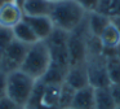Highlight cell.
<instances>
[{"mask_svg": "<svg viewBox=\"0 0 120 109\" xmlns=\"http://www.w3.org/2000/svg\"><path fill=\"white\" fill-rule=\"evenodd\" d=\"M86 14L88 13L76 1L63 0L53 4L49 17L54 25V29H60L70 34L85 22Z\"/></svg>", "mask_w": 120, "mask_h": 109, "instance_id": "obj_1", "label": "cell"}, {"mask_svg": "<svg viewBox=\"0 0 120 109\" xmlns=\"http://www.w3.org/2000/svg\"><path fill=\"white\" fill-rule=\"evenodd\" d=\"M50 62V52L47 43L44 40H39L29 47L27 54L21 65V70L35 80H40L48 71Z\"/></svg>", "mask_w": 120, "mask_h": 109, "instance_id": "obj_2", "label": "cell"}, {"mask_svg": "<svg viewBox=\"0 0 120 109\" xmlns=\"http://www.w3.org/2000/svg\"><path fill=\"white\" fill-rule=\"evenodd\" d=\"M36 82L21 69L7 73V97L23 109L34 92Z\"/></svg>", "mask_w": 120, "mask_h": 109, "instance_id": "obj_3", "label": "cell"}, {"mask_svg": "<svg viewBox=\"0 0 120 109\" xmlns=\"http://www.w3.org/2000/svg\"><path fill=\"white\" fill-rule=\"evenodd\" d=\"M61 86H53L38 80L29 103L23 109H61Z\"/></svg>", "mask_w": 120, "mask_h": 109, "instance_id": "obj_4", "label": "cell"}, {"mask_svg": "<svg viewBox=\"0 0 120 109\" xmlns=\"http://www.w3.org/2000/svg\"><path fill=\"white\" fill-rule=\"evenodd\" d=\"M86 71H88V80L90 87H111L106 69V57H105L103 52L89 53L88 60H86Z\"/></svg>", "mask_w": 120, "mask_h": 109, "instance_id": "obj_5", "label": "cell"}, {"mask_svg": "<svg viewBox=\"0 0 120 109\" xmlns=\"http://www.w3.org/2000/svg\"><path fill=\"white\" fill-rule=\"evenodd\" d=\"M29 47L30 46H26L14 39L0 56V69L5 73L21 69V65L27 54Z\"/></svg>", "mask_w": 120, "mask_h": 109, "instance_id": "obj_6", "label": "cell"}, {"mask_svg": "<svg viewBox=\"0 0 120 109\" xmlns=\"http://www.w3.org/2000/svg\"><path fill=\"white\" fill-rule=\"evenodd\" d=\"M23 10L17 1H9L0 5V27L12 30L23 20Z\"/></svg>", "mask_w": 120, "mask_h": 109, "instance_id": "obj_7", "label": "cell"}, {"mask_svg": "<svg viewBox=\"0 0 120 109\" xmlns=\"http://www.w3.org/2000/svg\"><path fill=\"white\" fill-rule=\"evenodd\" d=\"M23 20L30 25V27L32 29V31L35 33L39 40H47L54 30V25H53L52 20L47 16H39V17L25 16Z\"/></svg>", "mask_w": 120, "mask_h": 109, "instance_id": "obj_8", "label": "cell"}, {"mask_svg": "<svg viewBox=\"0 0 120 109\" xmlns=\"http://www.w3.org/2000/svg\"><path fill=\"white\" fill-rule=\"evenodd\" d=\"M65 83L67 86H70L71 88H74L75 91L81 90V88L89 86L86 64L70 66V69H68V71H67V75H66Z\"/></svg>", "mask_w": 120, "mask_h": 109, "instance_id": "obj_9", "label": "cell"}, {"mask_svg": "<svg viewBox=\"0 0 120 109\" xmlns=\"http://www.w3.org/2000/svg\"><path fill=\"white\" fill-rule=\"evenodd\" d=\"M54 3L49 0H23L21 8L25 16L31 17H39V16H47L49 17Z\"/></svg>", "mask_w": 120, "mask_h": 109, "instance_id": "obj_10", "label": "cell"}, {"mask_svg": "<svg viewBox=\"0 0 120 109\" xmlns=\"http://www.w3.org/2000/svg\"><path fill=\"white\" fill-rule=\"evenodd\" d=\"M98 42L103 52H114L120 47V33L112 22H110L107 27L102 31Z\"/></svg>", "mask_w": 120, "mask_h": 109, "instance_id": "obj_11", "label": "cell"}, {"mask_svg": "<svg viewBox=\"0 0 120 109\" xmlns=\"http://www.w3.org/2000/svg\"><path fill=\"white\" fill-rule=\"evenodd\" d=\"M86 29H88V33L90 36L98 39L99 35L102 34V31L107 27L110 22H111V18L107 17V16L102 14L99 12H92L86 14Z\"/></svg>", "mask_w": 120, "mask_h": 109, "instance_id": "obj_12", "label": "cell"}, {"mask_svg": "<svg viewBox=\"0 0 120 109\" xmlns=\"http://www.w3.org/2000/svg\"><path fill=\"white\" fill-rule=\"evenodd\" d=\"M70 108L72 109H96L94 101V88L90 86L78 90L74 96L72 104Z\"/></svg>", "mask_w": 120, "mask_h": 109, "instance_id": "obj_13", "label": "cell"}, {"mask_svg": "<svg viewBox=\"0 0 120 109\" xmlns=\"http://www.w3.org/2000/svg\"><path fill=\"white\" fill-rule=\"evenodd\" d=\"M12 31H13L14 39L21 42V43H23V44H26V46H32V44L39 42L38 36L35 35L32 29L30 27V25L25 20H22L17 26H14L12 29Z\"/></svg>", "mask_w": 120, "mask_h": 109, "instance_id": "obj_14", "label": "cell"}, {"mask_svg": "<svg viewBox=\"0 0 120 109\" xmlns=\"http://www.w3.org/2000/svg\"><path fill=\"white\" fill-rule=\"evenodd\" d=\"M106 57V69L111 86L120 84V57L116 52H103Z\"/></svg>", "mask_w": 120, "mask_h": 109, "instance_id": "obj_15", "label": "cell"}, {"mask_svg": "<svg viewBox=\"0 0 120 109\" xmlns=\"http://www.w3.org/2000/svg\"><path fill=\"white\" fill-rule=\"evenodd\" d=\"M94 101L96 109H116V104L114 101L110 87L94 88Z\"/></svg>", "mask_w": 120, "mask_h": 109, "instance_id": "obj_16", "label": "cell"}, {"mask_svg": "<svg viewBox=\"0 0 120 109\" xmlns=\"http://www.w3.org/2000/svg\"><path fill=\"white\" fill-rule=\"evenodd\" d=\"M97 12L110 18L117 17L120 16V0H99Z\"/></svg>", "mask_w": 120, "mask_h": 109, "instance_id": "obj_17", "label": "cell"}, {"mask_svg": "<svg viewBox=\"0 0 120 109\" xmlns=\"http://www.w3.org/2000/svg\"><path fill=\"white\" fill-rule=\"evenodd\" d=\"M76 91L74 88H71L70 86H67L66 83H63L61 86V95H60V104L61 109H68L72 104L74 96H75Z\"/></svg>", "mask_w": 120, "mask_h": 109, "instance_id": "obj_18", "label": "cell"}, {"mask_svg": "<svg viewBox=\"0 0 120 109\" xmlns=\"http://www.w3.org/2000/svg\"><path fill=\"white\" fill-rule=\"evenodd\" d=\"M13 40L14 36H13V31L11 29L0 27V56Z\"/></svg>", "mask_w": 120, "mask_h": 109, "instance_id": "obj_19", "label": "cell"}, {"mask_svg": "<svg viewBox=\"0 0 120 109\" xmlns=\"http://www.w3.org/2000/svg\"><path fill=\"white\" fill-rule=\"evenodd\" d=\"M76 1L86 13H92V12H97L98 9V4L99 0H74Z\"/></svg>", "mask_w": 120, "mask_h": 109, "instance_id": "obj_20", "label": "cell"}, {"mask_svg": "<svg viewBox=\"0 0 120 109\" xmlns=\"http://www.w3.org/2000/svg\"><path fill=\"white\" fill-rule=\"evenodd\" d=\"M7 96V73L0 69V100Z\"/></svg>", "mask_w": 120, "mask_h": 109, "instance_id": "obj_21", "label": "cell"}, {"mask_svg": "<svg viewBox=\"0 0 120 109\" xmlns=\"http://www.w3.org/2000/svg\"><path fill=\"white\" fill-rule=\"evenodd\" d=\"M0 109H22V108L18 106L14 101H12L11 99H8L5 96L4 99L0 100Z\"/></svg>", "mask_w": 120, "mask_h": 109, "instance_id": "obj_22", "label": "cell"}, {"mask_svg": "<svg viewBox=\"0 0 120 109\" xmlns=\"http://www.w3.org/2000/svg\"><path fill=\"white\" fill-rule=\"evenodd\" d=\"M112 93V97H114V101L116 104L117 108H120V84H114L110 87Z\"/></svg>", "mask_w": 120, "mask_h": 109, "instance_id": "obj_23", "label": "cell"}, {"mask_svg": "<svg viewBox=\"0 0 120 109\" xmlns=\"http://www.w3.org/2000/svg\"><path fill=\"white\" fill-rule=\"evenodd\" d=\"M111 22L115 25V27L119 30V33H120V16H117V17H112L111 18Z\"/></svg>", "mask_w": 120, "mask_h": 109, "instance_id": "obj_24", "label": "cell"}, {"mask_svg": "<svg viewBox=\"0 0 120 109\" xmlns=\"http://www.w3.org/2000/svg\"><path fill=\"white\" fill-rule=\"evenodd\" d=\"M9 1H16V0H0V5L5 4V3H9Z\"/></svg>", "mask_w": 120, "mask_h": 109, "instance_id": "obj_25", "label": "cell"}, {"mask_svg": "<svg viewBox=\"0 0 120 109\" xmlns=\"http://www.w3.org/2000/svg\"><path fill=\"white\" fill-rule=\"evenodd\" d=\"M49 1H52V3H60V1H63V0H49Z\"/></svg>", "mask_w": 120, "mask_h": 109, "instance_id": "obj_26", "label": "cell"}, {"mask_svg": "<svg viewBox=\"0 0 120 109\" xmlns=\"http://www.w3.org/2000/svg\"><path fill=\"white\" fill-rule=\"evenodd\" d=\"M16 1H17V3H18V4H19V5H22V3H23V0H16Z\"/></svg>", "mask_w": 120, "mask_h": 109, "instance_id": "obj_27", "label": "cell"}, {"mask_svg": "<svg viewBox=\"0 0 120 109\" xmlns=\"http://www.w3.org/2000/svg\"><path fill=\"white\" fill-rule=\"evenodd\" d=\"M116 109H120V108H116Z\"/></svg>", "mask_w": 120, "mask_h": 109, "instance_id": "obj_28", "label": "cell"}]
</instances>
